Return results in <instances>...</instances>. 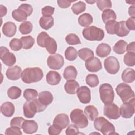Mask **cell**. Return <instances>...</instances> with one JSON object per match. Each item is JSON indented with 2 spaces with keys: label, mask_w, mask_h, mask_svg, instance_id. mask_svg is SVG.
<instances>
[{
  "label": "cell",
  "mask_w": 135,
  "mask_h": 135,
  "mask_svg": "<svg viewBox=\"0 0 135 135\" xmlns=\"http://www.w3.org/2000/svg\"><path fill=\"white\" fill-rule=\"evenodd\" d=\"M43 78V71L37 67L26 68L23 71L21 75L22 80L27 84L39 82Z\"/></svg>",
  "instance_id": "cell-1"
},
{
  "label": "cell",
  "mask_w": 135,
  "mask_h": 135,
  "mask_svg": "<svg viewBox=\"0 0 135 135\" xmlns=\"http://www.w3.org/2000/svg\"><path fill=\"white\" fill-rule=\"evenodd\" d=\"M46 107L43 105L38 99L33 101H27L23 105L24 115L27 118L34 117L37 112H41L45 110Z\"/></svg>",
  "instance_id": "cell-2"
},
{
  "label": "cell",
  "mask_w": 135,
  "mask_h": 135,
  "mask_svg": "<svg viewBox=\"0 0 135 135\" xmlns=\"http://www.w3.org/2000/svg\"><path fill=\"white\" fill-rule=\"evenodd\" d=\"M94 127L97 130L100 131L104 135L115 133V129L114 125L103 117H97L95 119Z\"/></svg>",
  "instance_id": "cell-3"
},
{
  "label": "cell",
  "mask_w": 135,
  "mask_h": 135,
  "mask_svg": "<svg viewBox=\"0 0 135 135\" xmlns=\"http://www.w3.org/2000/svg\"><path fill=\"white\" fill-rule=\"evenodd\" d=\"M82 35L87 40L100 41L103 39L104 32L100 28L95 26H91L83 30Z\"/></svg>",
  "instance_id": "cell-4"
},
{
  "label": "cell",
  "mask_w": 135,
  "mask_h": 135,
  "mask_svg": "<svg viewBox=\"0 0 135 135\" xmlns=\"http://www.w3.org/2000/svg\"><path fill=\"white\" fill-rule=\"evenodd\" d=\"M115 91L123 103L129 102L134 99V91L131 86L127 83H121L119 84L115 88Z\"/></svg>",
  "instance_id": "cell-5"
},
{
  "label": "cell",
  "mask_w": 135,
  "mask_h": 135,
  "mask_svg": "<svg viewBox=\"0 0 135 135\" xmlns=\"http://www.w3.org/2000/svg\"><path fill=\"white\" fill-rule=\"evenodd\" d=\"M70 118L71 121L79 128H84L88 125V118L81 109L78 108L73 109L71 112Z\"/></svg>",
  "instance_id": "cell-6"
},
{
  "label": "cell",
  "mask_w": 135,
  "mask_h": 135,
  "mask_svg": "<svg viewBox=\"0 0 135 135\" xmlns=\"http://www.w3.org/2000/svg\"><path fill=\"white\" fill-rule=\"evenodd\" d=\"M100 97L101 101L105 104L112 103L114 98V92L112 86L109 83H103L99 88Z\"/></svg>",
  "instance_id": "cell-7"
},
{
  "label": "cell",
  "mask_w": 135,
  "mask_h": 135,
  "mask_svg": "<svg viewBox=\"0 0 135 135\" xmlns=\"http://www.w3.org/2000/svg\"><path fill=\"white\" fill-rule=\"evenodd\" d=\"M135 111V100L132 99L129 102H124L120 108V115L123 118L129 119L132 117Z\"/></svg>",
  "instance_id": "cell-8"
},
{
  "label": "cell",
  "mask_w": 135,
  "mask_h": 135,
  "mask_svg": "<svg viewBox=\"0 0 135 135\" xmlns=\"http://www.w3.org/2000/svg\"><path fill=\"white\" fill-rule=\"evenodd\" d=\"M0 59L3 63L8 66L14 65L16 61L15 55L9 51V50L5 47H0Z\"/></svg>",
  "instance_id": "cell-9"
},
{
  "label": "cell",
  "mask_w": 135,
  "mask_h": 135,
  "mask_svg": "<svg viewBox=\"0 0 135 135\" xmlns=\"http://www.w3.org/2000/svg\"><path fill=\"white\" fill-rule=\"evenodd\" d=\"M63 57L60 54L55 53L50 55L47 59V64L49 68L53 70H59L64 65Z\"/></svg>",
  "instance_id": "cell-10"
},
{
  "label": "cell",
  "mask_w": 135,
  "mask_h": 135,
  "mask_svg": "<svg viewBox=\"0 0 135 135\" xmlns=\"http://www.w3.org/2000/svg\"><path fill=\"white\" fill-rule=\"evenodd\" d=\"M104 66L109 73L115 74L119 71L120 63L115 57L111 56L104 60Z\"/></svg>",
  "instance_id": "cell-11"
},
{
  "label": "cell",
  "mask_w": 135,
  "mask_h": 135,
  "mask_svg": "<svg viewBox=\"0 0 135 135\" xmlns=\"http://www.w3.org/2000/svg\"><path fill=\"white\" fill-rule=\"evenodd\" d=\"M103 113L107 118L112 120L118 119L120 117L119 108L113 103L105 104L103 109Z\"/></svg>",
  "instance_id": "cell-12"
},
{
  "label": "cell",
  "mask_w": 135,
  "mask_h": 135,
  "mask_svg": "<svg viewBox=\"0 0 135 135\" xmlns=\"http://www.w3.org/2000/svg\"><path fill=\"white\" fill-rule=\"evenodd\" d=\"M76 94L79 101L83 104L89 103L91 101V91L89 88L86 86L79 88L76 91Z\"/></svg>",
  "instance_id": "cell-13"
},
{
  "label": "cell",
  "mask_w": 135,
  "mask_h": 135,
  "mask_svg": "<svg viewBox=\"0 0 135 135\" xmlns=\"http://www.w3.org/2000/svg\"><path fill=\"white\" fill-rule=\"evenodd\" d=\"M85 65L87 70L91 72H97L102 69V64L100 60L94 56L85 61Z\"/></svg>",
  "instance_id": "cell-14"
},
{
  "label": "cell",
  "mask_w": 135,
  "mask_h": 135,
  "mask_svg": "<svg viewBox=\"0 0 135 135\" xmlns=\"http://www.w3.org/2000/svg\"><path fill=\"white\" fill-rule=\"evenodd\" d=\"M70 123L69 117L65 113H60L57 114L54 119L53 124L61 129H65Z\"/></svg>",
  "instance_id": "cell-15"
},
{
  "label": "cell",
  "mask_w": 135,
  "mask_h": 135,
  "mask_svg": "<svg viewBox=\"0 0 135 135\" xmlns=\"http://www.w3.org/2000/svg\"><path fill=\"white\" fill-rule=\"evenodd\" d=\"M22 73L21 68L18 65H15L7 69L6 72V76L8 79L15 81L20 79Z\"/></svg>",
  "instance_id": "cell-16"
},
{
  "label": "cell",
  "mask_w": 135,
  "mask_h": 135,
  "mask_svg": "<svg viewBox=\"0 0 135 135\" xmlns=\"http://www.w3.org/2000/svg\"><path fill=\"white\" fill-rule=\"evenodd\" d=\"M22 129L26 134H33L38 130V124L34 120H25L22 125Z\"/></svg>",
  "instance_id": "cell-17"
},
{
  "label": "cell",
  "mask_w": 135,
  "mask_h": 135,
  "mask_svg": "<svg viewBox=\"0 0 135 135\" xmlns=\"http://www.w3.org/2000/svg\"><path fill=\"white\" fill-rule=\"evenodd\" d=\"M46 80L50 85H56L60 83L61 80V76L57 72L50 71L46 75Z\"/></svg>",
  "instance_id": "cell-18"
},
{
  "label": "cell",
  "mask_w": 135,
  "mask_h": 135,
  "mask_svg": "<svg viewBox=\"0 0 135 135\" xmlns=\"http://www.w3.org/2000/svg\"><path fill=\"white\" fill-rule=\"evenodd\" d=\"M2 32L6 36L12 37L15 34L16 32V26L13 22H6L3 26Z\"/></svg>",
  "instance_id": "cell-19"
},
{
  "label": "cell",
  "mask_w": 135,
  "mask_h": 135,
  "mask_svg": "<svg viewBox=\"0 0 135 135\" xmlns=\"http://www.w3.org/2000/svg\"><path fill=\"white\" fill-rule=\"evenodd\" d=\"M111 48L107 43H101L98 45L96 49V54L100 57H105L108 56L111 53Z\"/></svg>",
  "instance_id": "cell-20"
},
{
  "label": "cell",
  "mask_w": 135,
  "mask_h": 135,
  "mask_svg": "<svg viewBox=\"0 0 135 135\" xmlns=\"http://www.w3.org/2000/svg\"><path fill=\"white\" fill-rule=\"evenodd\" d=\"M1 111L3 115L11 117L13 115L15 111L14 105L11 102H5L1 106Z\"/></svg>",
  "instance_id": "cell-21"
},
{
  "label": "cell",
  "mask_w": 135,
  "mask_h": 135,
  "mask_svg": "<svg viewBox=\"0 0 135 135\" xmlns=\"http://www.w3.org/2000/svg\"><path fill=\"white\" fill-rule=\"evenodd\" d=\"M38 99L42 104L47 107L52 102L53 100V96L50 92L44 91L38 93Z\"/></svg>",
  "instance_id": "cell-22"
},
{
  "label": "cell",
  "mask_w": 135,
  "mask_h": 135,
  "mask_svg": "<svg viewBox=\"0 0 135 135\" xmlns=\"http://www.w3.org/2000/svg\"><path fill=\"white\" fill-rule=\"evenodd\" d=\"M79 88V83L74 80H67L64 84V90L65 92L70 94H75Z\"/></svg>",
  "instance_id": "cell-23"
},
{
  "label": "cell",
  "mask_w": 135,
  "mask_h": 135,
  "mask_svg": "<svg viewBox=\"0 0 135 135\" xmlns=\"http://www.w3.org/2000/svg\"><path fill=\"white\" fill-rule=\"evenodd\" d=\"M121 79L123 82L130 83L135 80V71L133 69L127 68L122 72Z\"/></svg>",
  "instance_id": "cell-24"
},
{
  "label": "cell",
  "mask_w": 135,
  "mask_h": 135,
  "mask_svg": "<svg viewBox=\"0 0 135 135\" xmlns=\"http://www.w3.org/2000/svg\"><path fill=\"white\" fill-rule=\"evenodd\" d=\"M39 24L41 28L47 30L51 28L54 25V18L51 16H42L39 21Z\"/></svg>",
  "instance_id": "cell-25"
},
{
  "label": "cell",
  "mask_w": 135,
  "mask_h": 135,
  "mask_svg": "<svg viewBox=\"0 0 135 135\" xmlns=\"http://www.w3.org/2000/svg\"><path fill=\"white\" fill-rule=\"evenodd\" d=\"M84 113L90 121L94 120L99 115L98 109L92 105H89L85 107L84 109Z\"/></svg>",
  "instance_id": "cell-26"
},
{
  "label": "cell",
  "mask_w": 135,
  "mask_h": 135,
  "mask_svg": "<svg viewBox=\"0 0 135 135\" xmlns=\"http://www.w3.org/2000/svg\"><path fill=\"white\" fill-rule=\"evenodd\" d=\"M78 72L73 65H69L65 68L63 72V77L66 80H74L77 76Z\"/></svg>",
  "instance_id": "cell-27"
},
{
  "label": "cell",
  "mask_w": 135,
  "mask_h": 135,
  "mask_svg": "<svg viewBox=\"0 0 135 135\" xmlns=\"http://www.w3.org/2000/svg\"><path fill=\"white\" fill-rule=\"evenodd\" d=\"M57 45L56 41L52 37H49L45 43L44 47L46 49L49 53L54 54L57 51Z\"/></svg>",
  "instance_id": "cell-28"
},
{
  "label": "cell",
  "mask_w": 135,
  "mask_h": 135,
  "mask_svg": "<svg viewBox=\"0 0 135 135\" xmlns=\"http://www.w3.org/2000/svg\"><path fill=\"white\" fill-rule=\"evenodd\" d=\"M78 23L82 27H88L93 22V17L89 13H84L78 18Z\"/></svg>",
  "instance_id": "cell-29"
},
{
  "label": "cell",
  "mask_w": 135,
  "mask_h": 135,
  "mask_svg": "<svg viewBox=\"0 0 135 135\" xmlns=\"http://www.w3.org/2000/svg\"><path fill=\"white\" fill-rule=\"evenodd\" d=\"M119 22L115 20H111L105 23V28L107 32L111 35L117 34L119 28Z\"/></svg>",
  "instance_id": "cell-30"
},
{
  "label": "cell",
  "mask_w": 135,
  "mask_h": 135,
  "mask_svg": "<svg viewBox=\"0 0 135 135\" xmlns=\"http://www.w3.org/2000/svg\"><path fill=\"white\" fill-rule=\"evenodd\" d=\"M12 17L17 22H23L26 21L27 18V14L23 10L21 9H14L12 12Z\"/></svg>",
  "instance_id": "cell-31"
},
{
  "label": "cell",
  "mask_w": 135,
  "mask_h": 135,
  "mask_svg": "<svg viewBox=\"0 0 135 135\" xmlns=\"http://www.w3.org/2000/svg\"><path fill=\"white\" fill-rule=\"evenodd\" d=\"M127 43L123 40H120L118 41L113 47V50L115 53L118 54H122L126 51V47Z\"/></svg>",
  "instance_id": "cell-32"
},
{
  "label": "cell",
  "mask_w": 135,
  "mask_h": 135,
  "mask_svg": "<svg viewBox=\"0 0 135 135\" xmlns=\"http://www.w3.org/2000/svg\"><path fill=\"white\" fill-rule=\"evenodd\" d=\"M78 55L81 59L86 61L88 59L94 56V52L89 48H82L78 51Z\"/></svg>",
  "instance_id": "cell-33"
},
{
  "label": "cell",
  "mask_w": 135,
  "mask_h": 135,
  "mask_svg": "<svg viewBox=\"0 0 135 135\" xmlns=\"http://www.w3.org/2000/svg\"><path fill=\"white\" fill-rule=\"evenodd\" d=\"M117 15L115 12L111 9H108L104 11L102 14V19L104 23L111 20H115Z\"/></svg>",
  "instance_id": "cell-34"
},
{
  "label": "cell",
  "mask_w": 135,
  "mask_h": 135,
  "mask_svg": "<svg viewBox=\"0 0 135 135\" xmlns=\"http://www.w3.org/2000/svg\"><path fill=\"white\" fill-rule=\"evenodd\" d=\"M23 44V49L27 50L32 47L35 43L34 38L31 35L23 36L21 38Z\"/></svg>",
  "instance_id": "cell-35"
},
{
  "label": "cell",
  "mask_w": 135,
  "mask_h": 135,
  "mask_svg": "<svg viewBox=\"0 0 135 135\" xmlns=\"http://www.w3.org/2000/svg\"><path fill=\"white\" fill-rule=\"evenodd\" d=\"M64 55L66 59L70 61H73L77 58L78 52L74 47L70 46L65 50Z\"/></svg>",
  "instance_id": "cell-36"
},
{
  "label": "cell",
  "mask_w": 135,
  "mask_h": 135,
  "mask_svg": "<svg viewBox=\"0 0 135 135\" xmlns=\"http://www.w3.org/2000/svg\"><path fill=\"white\" fill-rule=\"evenodd\" d=\"M22 91L18 87L13 86L10 87L7 90L8 97L13 100L18 98L21 95Z\"/></svg>",
  "instance_id": "cell-37"
},
{
  "label": "cell",
  "mask_w": 135,
  "mask_h": 135,
  "mask_svg": "<svg viewBox=\"0 0 135 135\" xmlns=\"http://www.w3.org/2000/svg\"><path fill=\"white\" fill-rule=\"evenodd\" d=\"M86 9V4L83 1H79L78 2L73 4L71 9L74 14L78 15L85 11Z\"/></svg>",
  "instance_id": "cell-38"
},
{
  "label": "cell",
  "mask_w": 135,
  "mask_h": 135,
  "mask_svg": "<svg viewBox=\"0 0 135 135\" xmlns=\"http://www.w3.org/2000/svg\"><path fill=\"white\" fill-rule=\"evenodd\" d=\"M33 30V25L29 21L23 22L20 25L19 31L22 34H30Z\"/></svg>",
  "instance_id": "cell-39"
},
{
  "label": "cell",
  "mask_w": 135,
  "mask_h": 135,
  "mask_svg": "<svg viewBox=\"0 0 135 135\" xmlns=\"http://www.w3.org/2000/svg\"><path fill=\"white\" fill-rule=\"evenodd\" d=\"M86 84L91 88L97 86L99 83V81L98 76L94 74H89L85 78Z\"/></svg>",
  "instance_id": "cell-40"
},
{
  "label": "cell",
  "mask_w": 135,
  "mask_h": 135,
  "mask_svg": "<svg viewBox=\"0 0 135 135\" xmlns=\"http://www.w3.org/2000/svg\"><path fill=\"white\" fill-rule=\"evenodd\" d=\"M23 96L27 101H33L36 99L38 96V93L35 89H26L24 91Z\"/></svg>",
  "instance_id": "cell-41"
},
{
  "label": "cell",
  "mask_w": 135,
  "mask_h": 135,
  "mask_svg": "<svg viewBox=\"0 0 135 135\" xmlns=\"http://www.w3.org/2000/svg\"><path fill=\"white\" fill-rule=\"evenodd\" d=\"M123 61L128 66H133L135 65V53L128 52L124 56Z\"/></svg>",
  "instance_id": "cell-42"
},
{
  "label": "cell",
  "mask_w": 135,
  "mask_h": 135,
  "mask_svg": "<svg viewBox=\"0 0 135 135\" xmlns=\"http://www.w3.org/2000/svg\"><path fill=\"white\" fill-rule=\"evenodd\" d=\"M119 28L117 35L119 37H124L128 35L130 32V31L127 28L126 26L125 21H122L119 22Z\"/></svg>",
  "instance_id": "cell-43"
},
{
  "label": "cell",
  "mask_w": 135,
  "mask_h": 135,
  "mask_svg": "<svg viewBox=\"0 0 135 135\" xmlns=\"http://www.w3.org/2000/svg\"><path fill=\"white\" fill-rule=\"evenodd\" d=\"M65 41L69 45H76L81 43L78 36L74 33H71L66 35Z\"/></svg>",
  "instance_id": "cell-44"
},
{
  "label": "cell",
  "mask_w": 135,
  "mask_h": 135,
  "mask_svg": "<svg viewBox=\"0 0 135 135\" xmlns=\"http://www.w3.org/2000/svg\"><path fill=\"white\" fill-rule=\"evenodd\" d=\"M96 4L98 8L102 11L110 9L112 7L111 1L109 0L97 1H96Z\"/></svg>",
  "instance_id": "cell-45"
},
{
  "label": "cell",
  "mask_w": 135,
  "mask_h": 135,
  "mask_svg": "<svg viewBox=\"0 0 135 135\" xmlns=\"http://www.w3.org/2000/svg\"><path fill=\"white\" fill-rule=\"evenodd\" d=\"M9 47L12 50L18 51L23 48V44L21 39L13 38L9 42Z\"/></svg>",
  "instance_id": "cell-46"
},
{
  "label": "cell",
  "mask_w": 135,
  "mask_h": 135,
  "mask_svg": "<svg viewBox=\"0 0 135 135\" xmlns=\"http://www.w3.org/2000/svg\"><path fill=\"white\" fill-rule=\"evenodd\" d=\"M50 37L49 35L45 32H42L37 37V43L41 47H44L45 42L47 38Z\"/></svg>",
  "instance_id": "cell-47"
},
{
  "label": "cell",
  "mask_w": 135,
  "mask_h": 135,
  "mask_svg": "<svg viewBox=\"0 0 135 135\" xmlns=\"http://www.w3.org/2000/svg\"><path fill=\"white\" fill-rule=\"evenodd\" d=\"M24 121L25 120L23 117H15L11 120L10 126L21 129L22 128V125Z\"/></svg>",
  "instance_id": "cell-48"
},
{
  "label": "cell",
  "mask_w": 135,
  "mask_h": 135,
  "mask_svg": "<svg viewBox=\"0 0 135 135\" xmlns=\"http://www.w3.org/2000/svg\"><path fill=\"white\" fill-rule=\"evenodd\" d=\"M21 129L15 127H11L9 128H8L6 129L5 132V134L6 135H21L22 134V131L20 130Z\"/></svg>",
  "instance_id": "cell-49"
},
{
  "label": "cell",
  "mask_w": 135,
  "mask_h": 135,
  "mask_svg": "<svg viewBox=\"0 0 135 135\" xmlns=\"http://www.w3.org/2000/svg\"><path fill=\"white\" fill-rule=\"evenodd\" d=\"M65 133L67 135H74L79 134L80 133L79 131L78 127L74 124H70L68 126L65 131Z\"/></svg>",
  "instance_id": "cell-50"
},
{
  "label": "cell",
  "mask_w": 135,
  "mask_h": 135,
  "mask_svg": "<svg viewBox=\"0 0 135 135\" xmlns=\"http://www.w3.org/2000/svg\"><path fill=\"white\" fill-rule=\"evenodd\" d=\"M42 14L44 16H52L54 12V8L51 6H44L42 9Z\"/></svg>",
  "instance_id": "cell-51"
},
{
  "label": "cell",
  "mask_w": 135,
  "mask_h": 135,
  "mask_svg": "<svg viewBox=\"0 0 135 135\" xmlns=\"http://www.w3.org/2000/svg\"><path fill=\"white\" fill-rule=\"evenodd\" d=\"M18 8L24 11L28 16L31 15L33 11L32 6L28 4H22L18 7Z\"/></svg>",
  "instance_id": "cell-52"
},
{
  "label": "cell",
  "mask_w": 135,
  "mask_h": 135,
  "mask_svg": "<svg viewBox=\"0 0 135 135\" xmlns=\"http://www.w3.org/2000/svg\"><path fill=\"white\" fill-rule=\"evenodd\" d=\"M135 17H130L126 21H125L126 26L127 28L130 30L134 31L135 30V24H134Z\"/></svg>",
  "instance_id": "cell-53"
},
{
  "label": "cell",
  "mask_w": 135,
  "mask_h": 135,
  "mask_svg": "<svg viewBox=\"0 0 135 135\" xmlns=\"http://www.w3.org/2000/svg\"><path fill=\"white\" fill-rule=\"evenodd\" d=\"M62 130L54 125H51L48 129V133L50 135H57L61 132Z\"/></svg>",
  "instance_id": "cell-54"
},
{
  "label": "cell",
  "mask_w": 135,
  "mask_h": 135,
  "mask_svg": "<svg viewBox=\"0 0 135 135\" xmlns=\"http://www.w3.org/2000/svg\"><path fill=\"white\" fill-rule=\"evenodd\" d=\"M75 2V1H66V0H58L57 1L58 6L62 8H66L69 7L70 5L72 2Z\"/></svg>",
  "instance_id": "cell-55"
},
{
  "label": "cell",
  "mask_w": 135,
  "mask_h": 135,
  "mask_svg": "<svg viewBox=\"0 0 135 135\" xmlns=\"http://www.w3.org/2000/svg\"><path fill=\"white\" fill-rule=\"evenodd\" d=\"M126 51H127L128 52L135 53V43H134V42H131L129 44H127Z\"/></svg>",
  "instance_id": "cell-56"
},
{
  "label": "cell",
  "mask_w": 135,
  "mask_h": 135,
  "mask_svg": "<svg viewBox=\"0 0 135 135\" xmlns=\"http://www.w3.org/2000/svg\"><path fill=\"white\" fill-rule=\"evenodd\" d=\"M134 5L132 4V6H130L128 9V13L131 17H135V8Z\"/></svg>",
  "instance_id": "cell-57"
},
{
  "label": "cell",
  "mask_w": 135,
  "mask_h": 135,
  "mask_svg": "<svg viewBox=\"0 0 135 135\" xmlns=\"http://www.w3.org/2000/svg\"><path fill=\"white\" fill-rule=\"evenodd\" d=\"M0 12H1V17L5 16L7 13L6 7L3 5H0Z\"/></svg>",
  "instance_id": "cell-58"
},
{
  "label": "cell",
  "mask_w": 135,
  "mask_h": 135,
  "mask_svg": "<svg viewBox=\"0 0 135 135\" xmlns=\"http://www.w3.org/2000/svg\"><path fill=\"white\" fill-rule=\"evenodd\" d=\"M86 2L89 3V4H92L93 3H94L95 2H96V1H86Z\"/></svg>",
  "instance_id": "cell-59"
}]
</instances>
